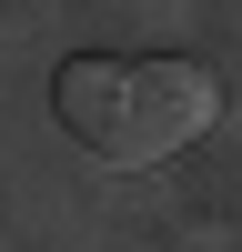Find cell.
<instances>
[{"mask_svg":"<svg viewBox=\"0 0 242 252\" xmlns=\"http://www.w3.org/2000/svg\"><path fill=\"white\" fill-rule=\"evenodd\" d=\"M51 111H60V131H71L91 161L151 172V161H172L182 141L212 131L222 91H212V71H192V61H111V51H91V61H71V71L51 81Z\"/></svg>","mask_w":242,"mask_h":252,"instance_id":"obj_1","label":"cell"}]
</instances>
